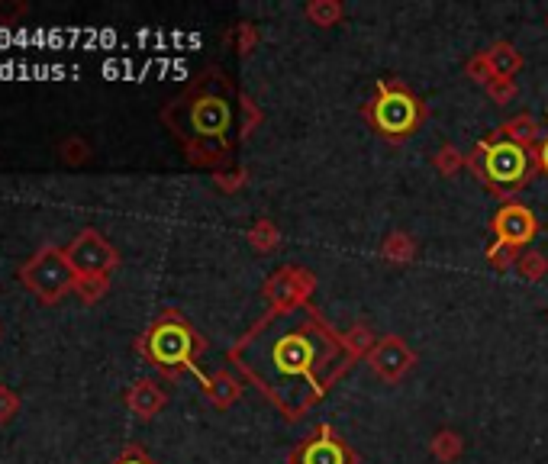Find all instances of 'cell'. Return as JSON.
I'll use <instances>...</instances> for the list:
<instances>
[{"label": "cell", "instance_id": "1", "mask_svg": "<svg viewBox=\"0 0 548 464\" xmlns=\"http://www.w3.org/2000/svg\"><path fill=\"white\" fill-rule=\"evenodd\" d=\"M226 361H233L287 423L313 413V406H320L355 368L342 332L329 326L313 303L291 310L268 307L229 345Z\"/></svg>", "mask_w": 548, "mask_h": 464}, {"label": "cell", "instance_id": "2", "mask_svg": "<svg viewBox=\"0 0 548 464\" xmlns=\"http://www.w3.org/2000/svg\"><path fill=\"white\" fill-rule=\"evenodd\" d=\"M239 87L229 81L223 68H207L197 81L162 107V123L181 142L187 162L197 168L220 171L233 165V152L239 145L236 116H239Z\"/></svg>", "mask_w": 548, "mask_h": 464}, {"label": "cell", "instance_id": "3", "mask_svg": "<svg viewBox=\"0 0 548 464\" xmlns=\"http://www.w3.org/2000/svg\"><path fill=\"white\" fill-rule=\"evenodd\" d=\"M468 171H474V178L484 184V191L507 203L519 191H526L532 178L539 174L536 149L494 129L490 136L478 139V145L468 152Z\"/></svg>", "mask_w": 548, "mask_h": 464}, {"label": "cell", "instance_id": "4", "mask_svg": "<svg viewBox=\"0 0 548 464\" xmlns=\"http://www.w3.org/2000/svg\"><path fill=\"white\" fill-rule=\"evenodd\" d=\"M136 352L162 377L178 381L181 374H200L197 358L207 352V339L181 310H165L136 339Z\"/></svg>", "mask_w": 548, "mask_h": 464}, {"label": "cell", "instance_id": "5", "mask_svg": "<svg viewBox=\"0 0 548 464\" xmlns=\"http://www.w3.org/2000/svg\"><path fill=\"white\" fill-rule=\"evenodd\" d=\"M365 123L387 142H403L416 136L426 123V100L416 97L400 78H381L374 84L371 100L362 107Z\"/></svg>", "mask_w": 548, "mask_h": 464}, {"label": "cell", "instance_id": "6", "mask_svg": "<svg viewBox=\"0 0 548 464\" xmlns=\"http://www.w3.org/2000/svg\"><path fill=\"white\" fill-rule=\"evenodd\" d=\"M20 281L42 303H59L68 290H75V271H71L62 245H42L20 268Z\"/></svg>", "mask_w": 548, "mask_h": 464}, {"label": "cell", "instance_id": "7", "mask_svg": "<svg viewBox=\"0 0 548 464\" xmlns=\"http://www.w3.org/2000/svg\"><path fill=\"white\" fill-rule=\"evenodd\" d=\"M68 265L75 271V278H94V274H110L120 268V252L104 239V232L97 229H81L71 245L65 249Z\"/></svg>", "mask_w": 548, "mask_h": 464}, {"label": "cell", "instance_id": "8", "mask_svg": "<svg viewBox=\"0 0 548 464\" xmlns=\"http://www.w3.org/2000/svg\"><path fill=\"white\" fill-rule=\"evenodd\" d=\"M313 290H316V274L310 268L281 265L274 274H268L262 294L271 310H291V307L313 303Z\"/></svg>", "mask_w": 548, "mask_h": 464}, {"label": "cell", "instance_id": "9", "mask_svg": "<svg viewBox=\"0 0 548 464\" xmlns=\"http://www.w3.org/2000/svg\"><path fill=\"white\" fill-rule=\"evenodd\" d=\"M287 464H358V455L333 426L320 423L304 442L291 448Z\"/></svg>", "mask_w": 548, "mask_h": 464}, {"label": "cell", "instance_id": "10", "mask_svg": "<svg viewBox=\"0 0 548 464\" xmlns=\"http://www.w3.org/2000/svg\"><path fill=\"white\" fill-rule=\"evenodd\" d=\"M490 232H494L497 242H507L516 252H526L532 239L539 236V220L526 203L507 200V203H500L494 220H490Z\"/></svg>", "mask_w": 548, "mask_h": 464}, {"label": "cell", "instance_id": "11", "mask_svg": "<svg viewBox=\"0 0 548 464\" xmlns=\"http://www.w3.org/2000/svg\"><path fill=\"white\" fill-rule=\"evenodd\" d=\"M365 361H368V368L378 374L384 384H400L403 377H407L416 368L420 355H416L400 336H381L378 345L371 348V355Z\"/></svg>", "mask_w": 548, "mask_h": 464}, {"label": "cell", "instance_id": "12", "mask_svg": "<svg viewBox=\"0 0 548 464\" xmlns=\"http://www.w3.org/2000/svg\"><path fill=\"white\" fill-rule=\"evenodd\" d=\"M123 403L129 406V413H133L136 419L149 423V419H155L168 406V394L162 390V384L152 381V377H139V381L126 387Z\"/></svg>", "mask_w": 548, "mask_h": 464}, {"label": "cell", "instance_id": "13", "mask_svg": "<svg viewBox=\"0 0 548 464\" xmlns=\"http://www.w3.org/2000/svg\"><path fill=\"white\" fill-rule=\"evenodd\" d=\"M197 377H200L204 397L216 406V410H229V406L242 397V381L229 368H220L213 374H197Z\"/></svg>", "mask_w": 548, "mask_h": 464}, {"label": "cell", "instance_id": "14", "mask_svg": "<svg viewBox=\"0 0 548 464\" xmlns=\"http://www.w3.org/2000/svg\"><path fill=\"white\" fill-rule=\"evenodd\" d=\"M484 58H487L490 71H494V78H500V81H516V75H519V71H523V65H526L523 52H519L510 39L490 42V46L484 49Z\"/></svg>", "mask_w": 548, "mask_h": 464}, {"label": "cell", "instance_id": "15", "mask_svg": "<svg viewBox=\"0 0 548 464\" xmlns=\"http://www.w3.org/2000/svg\"><path fill=\"white\" fill-rule=\"evenodd\" d=\"M497 129H500L503 136H510L516 142L529 145V149H539V142L545 139V129H542V123L532 113H516V116H510V120H503Z\"/></svg>", "mask_w": 548, "mask_h": 464}, {"label": "cell", "instance_id": "16", "mask_svg": "<svg viewBox=\"0 0 548 464\" xmlns=\"http://www.w3.org/2000/svg\"><path fill=\"white\" fill-rule=\"evenodd\" d=\"M429 455L439 464H455L461 455H465V435L458 429H439L429 439Z\"/></svg>", "mask_w": 548, "mask_h": 464}, {"label": "cell", "instance_id": "17", "mask_svg": "<svg viewBox=\"0 0 548 464\" xmlns=\"http://www.w3.org/2000/svg\"><path fill=\"white\" fill-rule=\"evenodd\" d=\"M381 258L384 261H391V265H410V261L416 258V242L410 232H391L384 242H381Z\"/></svg>", "mask_w": 548, "mask_h": 464}, {"label": "cell", "instance_id": "18", "mask_svg": "<svg viewBox=\"0 0 548 464\" xmlns=\"http://www.w3.org/2000/svg\"><path fill=\"white\" fill-rule=\"evenodd\" d=\"M304 17L320 29H333L342 23L345 7L339 4V0H310V4L304 7Z\"/></svg>", "mask_w": 548, "mask_h": 464}, {"label": "cell", "instance_id": "19", "mask_svg": "<svg viewBox=\"0 0 548 464\" xmlns=\"http://www.w3.org/2000/svg\"><path fill=\"white\" fill-rule=\"evenodd\" d=\"M249 245L255 252H262V255H268V252H274L281 245V229H278V223L274 220H255L252 223V229H249Z\"/></svg>", "mask_w": 548, "mask_h": 464}, {"label": "cell", "instance_id": "20", "mask_svg": "<svg viewBox=\"0 0 548 464\" xmlns=\"http://www.w3.org/2000/svg\"><path fill=\"white\" fill-rule=\"evenodd\" d=\"M342 342H345V348H349V355H352L355 361L368 358V355H371V348L378 345V339H374L371 326H365V323H355V326L345 329V332H342Z\"/></svg>", "mask_w": 548, "mask_h": 464}, {"label": "cell", "instance_id": "21", "mask_svg": "<svg viewBox=\"0 0 548 464\" xmlns=\"http://www.w3.org/2000/svg\"><path fill=\"white\" fill-rule=\"evenodd\" d=\"M239 116H242V120H239V142H245V139H249V136L255 133L258 126L265 123L262 107H258L255 100H252L249 94H245V91H239Z\"/></svg>", "mask_w": 548, "mask_h": 464}, {"label": "cell", "instance_id": "22", "mask_svg": "<svg viewBox=\"0 0 548 464\" xmlns=\"http://www.w3.org/2000/svg\"><path fill=\"white\" fill-rule=\"evenodd\" d=\"M468 165V155L458 149V145H452V142H445L442 149L432 155V168L436 171H442L445 178H455V174Z\"/></svg>", "mask_w": 548, "mask_h": 464}, {"label": "cell", "instance_id": "23", "mask_svg": "<svg viewBox=\"0 0 548 464\" xmlns=\"http://www.w3.org/2000/svg\"><path fill=\"white\" fill-rule=\"evenodd\" d=\"M516 271L523 274L526 281H542L545 274H548V258H545V252H536V249H526L523 255H519V261H516Z\"/></svg>", "mask_w": 548, "mask_h": 464}, {"label": "cell", "instance_id": "24", "mask_svg": "<svg viewBox=\"0 0 548 464\" xmlns=\"http://www.w3.org/2000/svg\"><path fill=\"white\" fill-rule=\"evenodd\" d=\"M110 290V274H94V278H75V294L84 303H97L104 300Z\"/></svg>", "mask_w": 548, "mask_h": 464}, {"label": "cell", "instance_id": "25", "mask_svg": "<svg viewBox=\"0 0 548 464\" xmlns=\"http://www.w3.org/2000/svg\"><path fill=\"white\" fill-rule=\"evenodd\" d=\"M519 255L523 252H516L513 245H507V242H490L487 245V265L494 268V271H510V268H516V261H519Z\"/></svg>", "mask_w": 548, "mask_h": 464}, {"label": "cell", "instance_id": "26", "mask_svg": "<svg viewBox=\"0 0 548 464\" xmlns=\"http://www.w3.org/2000/svg\"><path fill=\"white\" fill-rule=\"evenodd\" d=\"M233 36H236V49H239V55L242 58H249L252 52H255V46L262 42V29H258L255 23H236V29H233Z\"/></svg>", "mask_w": 548, "mask_h": 464}, {"label": "cell", "instance_id": "27", "mask_svg": "<svg viewBox=\"0 0 548 464\" xmlns=\"http://www.w3.org/2000/svg\"><path fill=\"white\" fill-rule=\"evenodd\" d=\"M59 155L65 165H84L91 158V145L84 142L81 136H68L62 145H59Z\"/></svg>", "mask_w": 548, "mask_h": 464}, {"label": "cell", "instance_id": "28", "mask_svg": "<svg viewBox=\"0 0 548 464\" xmlns=\"http://www.w3.org/2000/svg\"><path fill=\"white\" fill-rule=\"evenodd\" d=\"M465 75L474 81V84H481V87H490L497 78H494V71H490V65H487V58H484V52H478L474 58H468L465 62Z\"/></svg>", "mask_w": 548, "mask_h": 464}, {"label": "cell", "instance_id": "29", "mask_svg": "<svg viewBox=\"0 0 548 464\" xmlns=\"http://www.w3.org/2000/svg\"><path fill=\"white\" fill-rule=\"evenodd\" d=\"M245 168H233V171H213V184H216V191H223V194H236L245 187Z\"/></svg>", "mask_w": 548, "mask_h": 464}, {"label": "cell", "instance_id": "30", "mask_svg": "<svg viewBox=\"0 0 548 464\" xmlns=\"http://www.w3.org/2000/svg\"><path fill=\"white\" fill-rule=\"evenodd\" d=\"M17 413H20V397L7 384H0V426H7Z\"/></svg>", "mask_w": 548, "mask_h": 464}, {"label": "cell", "instance_id": "31", "mask_svg": "<svg viewBox=\"0 0 548 464\" xmlns=\"http://www.w3.org/2000/svg\"><path fill=\"white\" fill-rule=\"evenodd\" d=\"M110 464H158V461L142 445H126L120 452V458H113Z\"/></svg>", "mask_w": 548, "mask_h": 464}, {"label": "cell", "instance_id": "32", "mask_svg": "<svg viewBox=\"0 0 548 464\" xmlns=\"http://www.w3.org/2000/svg\"><path fill=\"white\" fill-rule=\"evenodd\" d=\"M484 91H487L490 100H494V104H510V100L516 97V81H500L497 78L490 87H484Z\"/></svg>", "mask_w": 548, "mask_h": 464}, {"label": "cell", "instance_id": "33", "mask_svg": "<svg viewBox=\"0 0 548 464\" xmlns=\"http://www.w3.org/2000/svg\"><path fill=\"white\" fill-rule=\"evenodd\" d=\"M26 10H30V7H26V4H0V23H4V26H10V23L17 20V17H23Z\"/></svg>", "mask_w": 548, "mask_h": 464}, {"label": "cell", "instance_id": "34", "mask_svg": "<svg viewBox=\"0 0 548 464\" xmlns=\"http://www.w3.org/2000/svg\"><path fill=\"white\" fill-rule=\"evenodd\" d=\"M536 168L539 174L548 181V129H545V139L539 142V149H536Z\"/></svg>", "mask_w": 548, "mask_h": 464}]
</instances>
